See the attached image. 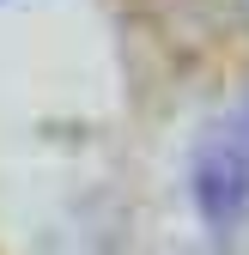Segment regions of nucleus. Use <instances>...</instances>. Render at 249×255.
Returning <instances> with one entry per match:
<instances>
[]
</instances>
